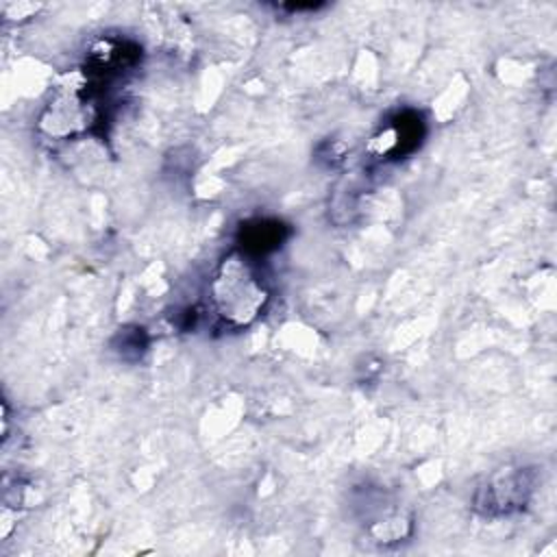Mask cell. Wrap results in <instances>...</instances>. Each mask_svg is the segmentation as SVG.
<instances>
[{
	"label": "cell",
	"mask_w": 557,
	"mask_h": 557,
	"mask_svg": "<svg viewBox=\"0 0 557 557\" xmlns=\"http://www.w3.org/2000/svg\"><path fill=\"white\" fill-rule=\"evenodd\" d=\"M268 296L265 281L250 255L233 252L222 259L211 281V300L226 324H250L263 311Z\"/></svg>",
	"instance_id": "obj_1"
},
{
	"label": "cell",
	"mask_w": 557,
	"mask_h": 557,
	"mask_svg": "<svg viewBox=\"0 0 557 557\" xmlns=\"http://www.w3.org/2000/svg\"><path fill=\"white\" fill-rule=\"evenodd\" d=\"M535 476L529 468L507 466L496 470L476 492L474 507L490 518L511 516L529 503Z\"/></svg>",
	"instance_id": "obj_2"
},
{
	"label": "cell",
	"mask_w": 557,
	"mask_h": 557,
	"mask_svg": "<svg viewBox=\"0 0 557 557\" xmlns=\"http://www.w3.org/2000/svg\"><path fill=\"white\" fill-rule=\"evenodd\" d=\"M422 137V120L413 111L398 113L383 131L372 139V150L381 157H400L411 152Z\"/></svg>",
	"instance_id": "obj_3"
},
{
	"label": "cell",
	"mask_w": 557,
	"mask_h": 557,
	"mask_svg": "<svg viewBox=\"0 0 557 557\" xmlns=\"http://www.w3.org/2000/svg\"><path fill=\"white\" fill-rule=\"evenodd\" d=\"M285 237V226L274 220H255L242 228V246L246 255H265L276 250Z\"/></svg>",
	"instance_id": "obj_4"
}]
</instances>
